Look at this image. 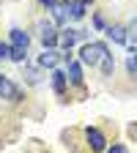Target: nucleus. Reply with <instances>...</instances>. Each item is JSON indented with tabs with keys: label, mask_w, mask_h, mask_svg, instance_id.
I'll use <instances>...</instances> for the list:
<instances>
[{
	"label": "nucleus",
	"mask_w": 137,
	"mask_h": 153,
	"mask_svg": "<svg viewBox=\"0 0 137 153\" xmlns=\"http://www.w3.org/2000/svg\"><path fill=\"white\" fill-rule=\"evenodd\" d=\"M107 44L104 41H85L82 49H80V63L82 66H99L102 63V57L107 55Z\"/></svg>",
	"instance_id": "1"
},
{
	"label": "nucleus",
	"mask_w": 137,
	"mask_h": 153,
	"mask_svg": "<svg viewBox=\"0 0 137 153\" xmlns=\"http://www.w3.org/2000/svg\"><path fill=\"white\" fill-rule=\"evenodd\" d=\"M85 140H88V145H91V150H93V153L107 150V140H104V134H102L99 128L88 126V128H85Z\"/></svg>",
	"instance_id": "2"
},
{
	"label": "nucleus",
	"mask_w": 137,
	"mask_h": 153,
	"mask_svg": "<svg viewBox=\"0 0 137 153\" xmlns=\"http://www.w3.org/2000/svg\"><path fill=\"white\" fill-rule=\"evenodd\" d=\"M58 33L55 30V25L52 22H41V44H44V49H55L58 47Z\"/></svg>",
	"instance_id": "3"
},
{
	"label": "nucleus",
	"mask_w": 137,
	"mask_h": 153,
	"mask_svg": "<svg viewBox=\"0 0 137 153\" xmlns=\"http://www.w3.org/2000/svg\"><path fill=\"white\" fill-rule=\"evenodd\" d=\"M0 96L8 101H22V90H19L11 79H6V76H0Z\"/></svg>",
	"instance_id": "4"
},
{
	"label": "nucleus",
	"mask_w": 137,
	"mask_h": 153,
	"mask_svg": "<svg viewBox=\"0 0 137 153\" xmlns=\"http://www.w3.org/2000/svg\"><path fill=\"white\" fill-rule=\"evenodd\" d=\"M80 41V30H71V27H66V30H61V36H58V44L63 47V52H71V47Z\"/></svg>",
	"instance_id": "5"
},
{
	"label": "nucleus",
	"mask_w": 137,
	"mask_h": 153,
	"mask_svg": "<svg viewBox=\"0 0 137 153\" xmlns=\"http://www.w3.org/2000/svg\"><path fill=\"white\" fill-rule=\"evenodd\" d=\"M66 76L71 85H82V63L80 60H69L66 63Z\"/></svg>",
	"instance_id": "6"
},
{
	"label": "nucleus",
	"mask_w": 137,
	"mask_h": 153,
	"mask_svg": "<svg viewBox=\"0 0 137 153\" xmlns=\"http://www.w3.org/2000/svg\"><path fill=\"white\" fill-rule=\"evenodd\" d=\"M66 82H69V76H66V71H61V68H55V71H52V90H55L58 96H63V93H66Z\"/></svg>",
	"instance_id": "7"
},
{
	"label": "nucleus",
	"mask_w": 137,
	"mask_h": 153,
	"mask_svg": "<svg viewBox=\"0 0 137 153\" xmlns=\"http://www.w3.org/2000/svg\"><path fill=\"white\" fill-rule=\"evenodd\" d=\"M126 33H129V30H126L124 25H110V27H107V36L112 38L115 44H126V41H129V36H126Z\"/></svg>",
	"instance_id": "8"
},
{
	"label": "nucleus",
	"mask_w": 137,
	"mask_h": 153,
	"mask_svg": "<svg viewBox=\"0 0 137 153\" xmlns=\"http://www.w3.org/2000/svg\"><path fill=\"white\" fill-rule=\"evenodd\" d=\"M66 6H69V16H71V19H82V16H85V8H88L82 0H71V3L66 0Z\"/></svg>",
	"instance_id": "9"
},
{
	"label": "nucleus",
	"mask_w": 137,
	"mask_h": 153,
	"mask_svg": "<svg viewBox=\"0 0 137 153\" xmlns=\"http://www.w3.org/2000/svg\"><path fill=\"white\" fill-rule=\"evenodd\" d=\"M28 44H30V36H28L25 30L14 27V30H11V47H28Z\"/></svg>",
	"instance_id": "10"
},
{
	"label": "nucleus",
	"mask_w": 137,
	"mask_h": 153,
	"mask_svg": "<svg viewBox=\"0 0 137 153\" xmlns=\"http://www.w3.org/2000/svg\"><path fill=\"white\" fill-rule=\"evenodd\" d=\"M55 63H58V52L55 49H44V55L38 57V66L41 68H55Z\"/></svg>",
	"instance_id": "11"
},
{
	"label": "nucleus",
	"mask_w": 137,
	"mask_h": 153,
	"mask_svg": "<svg viewBox=\"0 0 137 153\" xmlns=\"http://www.w3.org/2000/svg\"><path fill=\"white\" fill-rule=\"evenodd\" d=\"M8 57H11L14 63H25V60H28V47H11Z\"/></svg>",
	"instance_id": "12"
},
{
	"label": "nucleus",
	"mask_w": 137,
	"mask_h": 153,
	"mask_svg": "<svg viewBox=\"0 0 137 153\" xmlns=\"http://www.w3.org/2000/svg\"><path fill=\"white\" fill-rule=\"evenodd\" d=\"M99 66H102V74H104V76H110V74H112V68H115V57L107 52V55L102 57V63H99Z\"/></svg>",
	"instance_id": "13"
},
{
	"label": "nucleus",
	"mask_w": 137,
	"mask_h": 153,
	"mask_svg": "<svg viewBox=\"0 0 137 153\" xmlns=\"http://www.w3.org/2000/svg\"><path fill=\"white\" fill-rule=\"evenodd\" d=\"M126 71L137 79V47H132V55L126 57Z\"/></svg>",
	"instance_id": "14"
},
{
	"label": "nucleus",
	"mask_w": 137,
	"mask_h": 153,
	"mask_svg": "<svg viewBox=\"0 0 137 153\" xmlns=\"http://www.w3.org/2000/svg\"><path fill=\"white\" fill-rule=\"evenodd\" d=\"M52 11H55V22H58V25H63L66 19H69V6H61V3H58Z\"/></svg>",
	"instance_id": "15"
},
{
	"label": "nucleus",
	"mask_w": 137,
	"mask_h": 153,
	"mask_svg": "<svg viewBox=\"0 0 137 153\" xmlns=\"http://www.w3.org/2000/svg\"><path fill=\"white\" fill-rule=\"evenodd\" d=\"M93 27H96V30H107V22H104V16H102V14H96V16H93Z\"/></svg>",
	"instance_id": "16"
},
{
	"label": "nucleus",
	"mask_w": 137,
	"mask_h": 153,
	"mask_svg": "<svg viewBox=\"0 0 137 153\" xmlns=\"http://www.w3.org/2000/svg\"><path fill=\"white\" fill-rule=\"evenodd\" d=\"M107 153H129V150H126V145L115 142V145H110V148H107Z\"/></svg>",
	"instance_id": "17"
},
{
	"label": "nucleus",
	"mask_w": 137,
	"mask_h": 153,
	"mask_svg": "<svg viewBox=\"0 0 137 153\" xmlns=\"http://www.w3.org/2000/svg\"><path fill=\"white\" fill-rule=\"evenodd\" d=\"M8 52H11V47L0 41V60H3V57H8Z\"/></svg>",
	"instance_id": "18"
},
{
	"label": "nucleus",
	"mask_w": 137,
	"mask_h": 153,
	"mask_svg": "<svg viewBox=\"0 0 137 153\" xmlns=\"http://www.w3.org/2000/svg\"><path fill=\"white\" fill-rule=\"evenodd\" d=\"M38 3L47 6V8H55V6H58V0H38Z\"/></svg>",
	"instance_id": "19"
},
{
	"label": "nucleus",
	"mask_w": 137,
	"mask_h": 153,
	"mask_svg": "<svg viewBox=\"0 0 137 153\" xmlns=\"http://www.w3.org/2000/svg\"><path fill=\"white\" fill-rule=\"evenodd\" d=\"M28 76H30V82H38V71H36V68H30Z\"/></svg>",
	"instance_id": "20"
},
{
	"label": "nucleus",
	"mask_w": 137,
	"mask_h": 153,
	"mask_svg": "<svg viewBox=\"0 0 137 153\" xmlns=\"http://www.w3.org/2000/svg\"><path fill=\"white\" fill-rule=\"evenodd\" d=\"M82 3H85V6H88V3H91V0H82Z\"/></svg>",
	"instance_id": "21"
}]
</instances>
